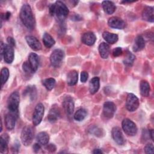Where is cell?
I'll list each match as a JSON object with an SVG mask.
<instances>
[{
    "mask_svg": "<svg viewBox=\"0 0 154 154\" xmlns=\"http://www.w3.org/2000/svg\"><path fill=\"white\" fill-rule=\"evenodd\" d=\"M69 11L66 5L62 1H57L49 7V13L55 16L60 22H63L69 14Z\"/></svg>",
    "mask_w": 154,
    "mask_h": 154,
    "instance_id": "6da1fadb",
    "label": "cell"
},
{
    "mask_svg": "<svg viewBox=\"0 0 154 154\" xmlns=\"http://www.w3.org/2000/svg\"><path fill=\"white\" fill-rule=\"evenodd\" d=\"M20 18L22 23L29 29H34L35 19L30 5L28 4H23L20 9Z\"/></svg>",
    "mask_w": 154,
    "mask_h": 154,
    "instance_id": "7a4b0ae2",
    "label": "cell"
},
{
    "mask_svg": "<svg viewBox=\"0 0 154 154\" xmlns=\"http://www.w3.org/2000/svg\"><path fill=\"white\" fill-rule=\"evenodd\" d=\"M64 57V53L60 49L54 50L50 56V62L52 67L55 68L60 67L62 64Z\"/></svg>",
    "mask_w": 154,
    "mask_h": 154,
    "instance_id": "3957f363",
    "label": "cell"
},
{
    "mask_svg": "<svg viewBox=\"0 0 154 154\" xmlns=\"http://www.w3.org/2000/svg\"><path fill=\"white\" fill-rule=\"evenodd\" d=\"M20 102V96L17 91L13 92L8 97L7 108L10 112H17Z\"/></svg>",
    "mask_w": 154,
    "mask_h": 154,
    "instance_id": "277c9868",
    "label": "cell"
},
{
    "mask_svg": "<svg viewBox=\"0 0 154 154\" xmlns=\"http://www.w3.org/2000/svg\"><path fill=\"white\" fill-rule=\"evenodd\" d=\"M34 138V131L32 127L26 126L22 131L20 139L22 144L26 146L30 145Z\"/></svg>",
    "mask_w": 154,
    "mask_h": 154,
    "instance_id": "5b68a950",
    "label": "cell"
},
{
    "mask_svg": "<svg viewBox=\"0 0 154 154\" xmlns=\"http://www.w3.org/2000/svg\"><path fill=\"white\" fill-rule=\"evenodd\" d=\"M122 129L128 136H134L137 133V127L134 122L129 119H125L122 123Z\"/></svg>",
    "mask_w": 154,
    "mask_h": 154,
    "instance_id": "8992f818",
    "label": "cell"
},
{
    "mask_svg": "<svg viewBox=\"0 0 154 154\" xmlns=\"http://www.w3.org/2000/svg\"><path fill=\"white\" fill-rule=\"evenodd\" d=\"M45 111V107L42 103H38L36 105L33 114H32V123L34 126L38 125L42 120Z\"/></svg>",
    "mask_w": 154,
    "mask_h": 154,
    "instance_id": "52a82bcc",
    "label": "cell"
},
{
    "mask_svg": "<svg viewBox=\"0 0 154 154\" xmlns=\"http://www.w3.org/2000/svg\"><path fill=\"white\" fill-rule=\"evenodd\" d=\"M140 105L138 97L132 93H129L126 97V108L130 112H134L137 109Z\"/></svg>",
    "mask_w": 154,
    "mask_h": 154,
    "instance_id": "ba28073f",
    "label": "cell"
},
{
    "mask_svg": "<svg viewBox=\"0 0 154 154\" xmlns=\"http://www.w3.org/2000/svg\"><path fill=\"white\" fill-rule=\"evenodd\" d=\"M116 111V105L114 103L107 101L104 103L103 106V114L107 119H111Z\"/></svg>",
    "mask_w": 154,
    "mask_h": 154,
    "instance_id": "9c48e42d",
    "label": "cell"
},
{
    "mask_svg": "<svg viewBox=\"0 0 154 154\" xmlns=\"http://www.w3.org/2000/svg\"><path fill=\"white\" fill-rule=\"evenodd\" d=\"M14 53L13 46L5 44L3 54L1 56V58H4V60L5 63L8 64H11L14 60Z\"/></svg>",
    "mask_w": 154,
    "mask_h": 154,
    "instance_id": "30bf717a",
    "label": "cell"
},
{
    "mask_svg": "<svg viewBox=\"0 0 154 154\" xmlns=\"http://www.w3.org/2000/svg\"><path fill=\"white\" fill-rule=\"evenodd\" d=\"M17 117V112H9L7 113L5 117V124L6 128L11 131L14 129L16 124V121Z\"/></svg>",
    "mask_w": 154,
    "mask_h": 154,
    "instance_id": "8fae6325",
    "label": "cell"
},
{
    "mask_svg": "<svg viewBox=\"0 0 154 154\" xmlns=\"http://www.w3.org/2000/svg\"><path fill=\"white\" fill-rule=\"evenodd\" d=\"M63 106L66 114L71 116L73 114L75 108L73 99L70 96H66L63 101Z\"/></svg>",
    "mask_w": 154,
    "mask_h": 154,
    "instance_id": "7c38bea8",
    "label": "cell"
},
{
    "mask_svg": "<svg viewBox=\"0 0 154 154\" xmlns=\"http://www.w3.org/2000/svg\"><path fill=\"white\" fill-rule=\"evenodd\" d=\"M108 25L111 28L119 29H122L126 26L125 22L122 19L116 16L111 17L108 19Z\"/></svg>",
    "mask_w": 154,
    "mask_h": 154,
    "instance_id": "4fadbf2b",
    "label": "cell"
},
{
    "mask_svg": "<svg viewBox=\"0 0 154 154\" xmlns=\"http://www.w3.org/2000/svg\"><path fill=\"white\" fill-rule=\"evenodd\" d=\"M111 134L113 140L117 144L122 146L125 144V140L122 132V131L119 127H114L112 129Z\"/></svg>",
    "mask_w": 154,
    "mask_h": 154,
    "instance_id": "5bb4252c",
    "label": "cell"
},
{
    "mask_svg": "<svg viewBox=\"0 0 154 154\" xmlns=\"http://www.w3.org/2000/svg\"><path fill=\"white\" fill-rule=\"evenodd\" d=\"M25 39L29 46L34 51H38L42 49L41 43L35 37L32 35H26Z\"/></svg>",
    "mask_w": 154,
    "mask_h": 154,
    "instance_id": "9a60e30c",
    "label": "cell"
},
{
    "mask_svg": "<svg viewBox=\"0 0 154 154\" xmlns=\"http://www.w3.org/2000/svg\"><path fill=\"white\" fill-rule=\"evenodd\" d=\"M96 40L95 34L92 32H87L82 34L81 41L83 43L88 46H92Z\"/></svg>",
    "mask_w": 154,
    "mask_h": 154,
    "instance_id": "2e32d148",
    "label": "cell"
},
{
    "mask_svg": "<svg viewBox=\"0 0 154 154\" xmlns=\"http://www.w3.org/2000/svg\"><path fill=\"white\" fill-rule=\"evenodd\" d=\"M142 17L144 20L153 22L154 20L153 8L150 6H146L142 12Z\"/></svg>",
    "mask_w": 154,
    "mask_h": 154,
    "instance_id": "e0dca14e",
    "label": "cell"
},
{
    "mask_svg": "<svg viewBox=\"0 0 154 154\" xmlns=\"http://www.w3.org/2000/svg\"><path fill=\"white\" fill-rule=\"evenodd\" d=\"M145 47V40L143 36L138 35L134 40L132 49L134 52H138L143 50Z\"/></svg>",
    "mask_w": 154,
    "mask_h": 154,
    "instance_id": "ac0fdd59",
    "label": "cell"
},
{
    "mask_svg": "<svg viewBox=\"0 0 154 154\" xmlns=\"http://www.w3.org/2000/svg\"><path fill=\"white\" fill-rule=\"evenodd\" d=\"M28 63L34 72H35L39 65V57L38 55L35 53H31L28 56Z\"/></svg>",
    "mask_w": 154,
    "mask_h": 154,
    "instance_id": "d6986e66",
    "label": "cell"
},
{
    "mask_svg": "<svg viewBox=\"0 0 154 154\" xmlns=\"http://www.w3.org/2000/svg\"><path fill=\"white\" fill-rule=\"evenodd\" d=\"M100 87V80L98 77L93 78L89 82V91L91 94L97 92Z\"/></svg>",
    "mask_w": 154,
    "mask_h": 154,
    "instance_id": "ffe728a7",
    "label": "cell"
},
{
    "mask_svg": "<svg viewBox=\"0 0 154 154\" xmlns=\"http://www.w3.org/2000/svg\"><path fill=\"white\" fill-rule=\"evenodd\" d=\"M61 117V114L60 109L57 108H52L50 109L48 116V119L49 122L51 123H54L57 122Z\"/></svg>",
    "mask_w": 154,
    "mask_h": 154,
    "instance_id": "44dd1931",
    "label": "cell"
},
{
    "mask_svg": "<svg viewBox=\"0 0 154 154\" xmlns=\"http://www.w3.org/2000/svg\"><path fill=\"white\" fill-rule=\"evenodd\" d=\"M99 52L101 58L103 59L107 58L110 53L109 46L105 42L101 43L99 46Z\"/></svg>",
    "mask_w": 154,
    "mask_h": 154,
    "instance_id": "7402d4cb",
    "label": "cell"
},
{
    "mask_svg": "<svg viewBox=\"0 0 154 154\" xmlns=\"http://www.w3.org/2000/svg\"><path fill=\"white\" fill-rule=\"evenodd\" d=\"M102 7L104 11L108 14H112L116 10V7L114 4L109 1H103L102 2Z\"/></svg>",
    "mask_w": 154,
    "mask_h": 154,
    "instance_id": "603a6c76",
    "label": "cell"
},
{
    "mask_svg": "<svg viewBox=\"0 0 154 154\" xmlns=\"http://www.w3.org/2000/svg\"><path fill=\"white\" fill-rule=\"evenodd\" d=\"M78 79V72L75 70H70L67 75V82L69 85H75Z\"/></svg>",
    "mask_w": 154,
    "mask_h": 154,
    "instance_id": "cb8c5ba5",
    "label": "cell"
},
{
    "mask_svg": "<svg viewBox=\"0 0 154 154\" xmlns=\"http://www.w3.org/2000/svg\"><path fill=\"white\" fill-rule=\"evenodd\" d=\"M9 137L7 134L1 135L0 140V151L1 153H5L8 152V143Z\"/></svg>",
    "mask_w": 154,
    "mask_h": 154,
    "instance_id": "d4e9b609",
    "label": "cell"
},
{
    "mask_svg": "<svg viewBox=\"0 0 154 154\" xmlns=\"http://www.w3.org/2000/svg\"><path fill=\"white\" fill-rule=\"evenodd\" d=\"M140 88L141 94L143 97H147V96H149V95L150 94V87L149 84L148 83V82L147 81L142 80L140 82Z\"/></svg>",
    "mask_w": 154,
    "mask_h": 154,
    "instance_id": "484cf974",
    "label": "cell"
},
{
    "mask_svg": "<svg viewBox=\"0 0 154 154\" xmlns=\"http://www.w3.org/2000/svg\"><path fill=\"white\" fill-rule=\"evenodd\" d=\"M102 37L104 40L109 44H114L118 40V35L114 33H111L107 31H105L102 34Z\"/></svg>",
    "mask_w": 154,
    "mask_h": 154,
    "instance_id": "4316f807",
    "label": "cell"
},
{
    "mask_svg": "<svg viewBox=\"0 0 154 154\" xmlns=\"http://www.w3.org/2000/svg\"><path fill=\"white\" fill-rule=\"evenodd\" d=\"M36 140L40 145H46L49 140V136L46 132H39L36 137Z\"/></svg>",
    "mask_w": 154,
    "mask_h": 154,
    "instance_id": "83f0119b",
    "label": "cell"
},
{
    "mask_svg": "<svg viewBox=\"0 0 154 154\" xmlns=\"http://www.w3.org/2000/svg\"><path fill=\"white\" fill-rule=\"evenodd\" d=\"M43 42L44 45L47 48H50L52 47L55 43V42L52 37L47 32H45L43 35Z\"/></svg>",
    "mask_w": 154,
    "mask_h": 154,
    "instance_id": "f1b7e54d",
    "label": "cell"
},
{
    "mask_svg": "<svg viewBox=\"0 0 154 154\" xmlns=\"http://www.w3.org/2000/svg\"><path fill=\"white\" fill-rule=\"evenodd\" d=\"M87 112L84 108H80L78 109L74 114V119L75 120L81 122L87 116Z\"/></svg>",
    "mask_w": 154,
    "mask_h": 154,
    "instance_id": "f546056e",
    "label": "cell"
},
{
    "mask_svg": "<svg viewBox=\"0 0 154 154\" xmlns=\"http://www.w3.org/2000/svg\"><path fill=\"white\" fill-rule=\"evenodd\" d=\"M42 84L48 90H51L54 88L56 81L55 79L52 78H49L43 79L42 81Z\"/></svg>",
    "mask_w": 154,
    "mask_h": 154,
    "instance_id": "4dcf8cb0",
    "label": "cell"
},
{
    "mask_svg": "<svg viewBox=\"0 0 154 154\" xmlns=\"http://www.w3.org/2000/svg\"><path fill=\"white\" fill-rule=\"evenodd\" d=\"M135 59V56L130 52H128L123 60V63L126 66H131Z\"/></svg>",
    "mask_w": 154,
    "mask_h": 154,
    "instance_id": "1f68e13d",
    "label": "cell"
},
{
    "mask_svg": "<svg viewBox=\"0 0 154 154\" xmlns=\"http://www.w3.org/2000/svg\"><path fill=\"white\" fill-rule=\"evenodd\" d=\"M9 77V70L7 67H4L1 69V87L4 84L7 82Z\"/></svg>",
    "mask_w": 154,
    "mask_h": 154,
    "instance_id": "d6a6232c",
    "label": "cell"
},
{
    "mask_svg": "<svg viewBox=\"0 0 154 154\" xmlns=\"http://www.w3.org/2000/svg\"><path fill=\"white\" fill-rule=\"evenodd\" d=\"M88 131L91 133L94 134V135L97 137H101L102 135L103 134L102 130L100 128H99L97 126H90V128L88 129Z\"/></svg>",
    "mask_w": 154,
    "mask_h": 154,
    "instance_id": "836d02e7",
    "label": "cell"
},
{
    "mask_svg": "<svg viewBox=\"0 0 154 154\" xmlns=\"http://www.w3.org/2000/svg\"><path fill=\"white\" fill-rule=\"evenodd\" d=\"M22 69H23V71L26 73V74H28V75H31V74H32L34 73V71L32 70V68L31 67L28 61H25L22 64Z\"/></svg>",
    "mask_w": 154,
    "mask_h": 154,
    "instance_id": "e575fe53",
    "label": "cell"
},
{
    "mask_svg": "<svg viewBox=\"0 0 154 154\" xmlns=\"http://www.w3.org/2000/svg\"><path fill=\"white\" fill-rule=\"evenodd\" d=\"M144 152L146 153H154V147L152 143H149L146 144L144 147Z\"/></svg>",
    "mask_w": 154,
    "mask_h": 154,
    "instance_id": "d590c367",
    "label": "cell"
},
{
    "mask_svg": "<svg viewBox=\"0 0 154 154\" xmlns=\"http://www.w3.org/2000/svg\"><path fill=\"white\" fill-rule=\"evenodd\" d=\"M122 49L120 47L116 48L112 51V55L114 57H119L122 54Z\"/></svg>",
    "mask_w": 154,
    "mask_h": 154,
    "instance_id": "8d00e7d4",
    "label": "cell"
},
{
    "mask_svg": "<svg viewBox=\"0 0 154 154\" xmlns=\"http://www.w3.org/2000/svg\"><path fill=\"white\" fill-rule=\"evenodd\" d=\"M88 78V74L87 72L83 71L81 73V81L82 82H85Z\"/></svg>",
    "mask_w": 154,
    "mask_h": 154,
    "instance_id": "74e56055",
    "label": "cell"
},
{
    "mask_svg": "<svg viewBox=\"0 0 154 154\" xmlns=\"http://www.w3.org/2000/svg\"><path fill=\"white\" fill-rule=\"evenodd\" d=\"M7 41L8 45L13 47L16 45V42H15L14 39L11 37H8L7 38Z\"/></svg>",
    "mask_w": 154,
    "mask_h": 154,
    "instance_id": "f35d334b",
    "label": "cell"
},
{
    "mask_svg": "<svg viewBox=\"0 0 154 154\" xmlns=\"http://www.w3.org/2000/svg\"><path fill=\"white\" fill-rule=\"evenodd\" d=\"M46 149L48 150H49V152H55L56 150V146L54 144H48L46 147Z\"/></svg>",
    "mask_w": 154,
    "mask_h": 154,
    "instance_id": "ab89813d",
    "label": "cell"
},
{
    "mask_svg": "<svg viewBox=\"0 0 154 154\" xmlns=\"http://www.w3.org/2000/svg\"><path fill=\"white\" fill-rule=\"evenodd\" d=\"M11 16V13L10 12H6L5 13H4V14H2L1 16V19H4V20H8L10 17Z\"/></svg>",
    "mask_w": 154,
    "mask_h": 154,
    "instance_id": "60d3db41",
    "label": "cell"
},
{
    "mask_svg": "<svg viewBox=\"0 0 154 154\" xmlns=\"http://www.w3.org/2000/svg\"><path fill=\"white\" fill-rule=\"evenodd\" d=\"M41 149V145L39 143H35L33 146V150L35 152H37Z\"/></svg>",
    "mask_w": 154,
    "mask_h": 154,
    "instance_id": "b9f144b4",
    "label": "cell"
},
{
    "mask_svg": "<svg viewBox=\"0 0 154 154\" xmlns=\"http://www.w3.org/2000/svg\"><path fill=\"white\" fill-rule=\"evenodd\" d=\"M93 153H96V154H100V153H103V152L100 149H96L93 150Z\"/></svg>",
    "mask_w": 154,
    "mask_h": 154,
    "instance_id": "7bdbcfd3",
    "label": "cell"
},
{
    "mask_svg": "<svg viewBox=\"0 0 154 154\" xmlns=\"http://www.w3.org/2000/svg\"><path fill=\"white\" fill-rule=\"evenodd\" d=\"M149 134H150V138H151V139L153 141L154 140V138H153V129H150V131H149Z\"/></svg>",
    "mask_w": 154,
    "mask_h": 154,
    "instance_id": "ee69618b",
    "label": "cell"
}]
</instances>
